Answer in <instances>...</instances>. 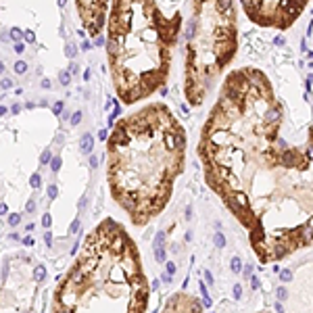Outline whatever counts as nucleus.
I'll return each mask as SVG.
<instances>
[{"label":"nucleus","instance_id":"obj_38","mask_svg":"<svg viewBox=\"0 0 313 313\" xmlns=\"http://www.w3.org/2000/svg\"><path fill=\"white\" fill-rule=\"evenodd\" d=\"M90 165H92V167H96V165H98V161H96V157H92V159H90Z\"/></svg>","mask_w":313,"mask_h":313},{"label":"nucleus","instance_id":"obj_27","mask_svg":"<svg viewBox=\"0 0 313 313\" xmlns=\"http://www.w3.org/2000/svg\"><path fill=\"white\" fill-rule=\"evenodd\" d=\"M165 269H167V273H173L175 271V265L173 263H165Z\"/></svg>","mask_w":313,"mask_h":313},{"label":"nucleus","instance_id":"obj_42","mask_svg":"<svg viewBox=\"0 0 313 313\" xmlns=\"http://www.w3.org/2000/svg\"><path fill=\"white\" fill-rule=\"evenodd\" d=\"M2 71H4V65H2V63H0V73H2Z\"/></svg>","mask_w":313,"mask_h":313},{"label":"nucleus","instance_id":"obj_33","mask_svg":"<svg viewBox=\"0 0 313 313\" xmlns=\"http://www.w3.org/2000/svg\"><path fill=\"white\" fill-rule=\"evenodd\" d=\"M11 35H13V38H21V31H19V29H13Z\"/></svg>","mask_w":313,"mask_h":313},{"label":"nucleus","instance_id":"obj_6","mask_svg":"<svg viewBox=\"0 0 313 313\" xmlns=\"http://www.w3.org/2000/svg\"><path fill=\"white\" fill-rule=\"evenodd\" d=\"M244 13L259 27L288 29L309 4V0H240Z\"/></svg>","mask_w":313,"mask_h":313},{"label":"nucleus","instance_id":"obj_21","mask_svg":"<svg viewBox=\"0 0 313 313\" xmlns=\"http://www.w3.org/2000/svg\"><path fill=\"white\" fill-rule=\"evenodd\" d=\"M35 280H44V267H38V269H35Z\"/></svg>","mask_w":313,"mask_h":313},{"label":"nucleus","instance_id":"obj_1","mask_svg":"<svg viewBox=\"0 0 313 313\" xmlns=\"http://www.w3.org/2000/svg\"><path fill=\"white\" fill-rule=\"evenodd\" d=\"M207 184L248 232L261 263L313 244V125L294 140L261 69L226 75L198 140Z\"/></svg>","mask_w":313,"mask_h":313},{"label":"nucleus","instance_id":"obj_34","mask_svg":"<svg viewBox=\"0 0 313 313\" xmlns=\"http://www.w3.org/2000/svg\"><path fill=\"white\" fill-rule=\"evenodd\" d=\"M11 86H13L11 79H4V82H2V88H11Z\"/></svg>","mask_w":313,"mask_h":313},{"label":"nucleus","instance_id":"obj_23","mask_svg":"<svg viewBox=\"0 0 313 313\" xmlns=\"http://www.w3.org/2000/svg\"><path fill=\"white\" fill-rule=\"evenodd\" d=\"M42 226H44V228H50V215H48V213L42 217Z\"/></svg>","mask_w":313,"mask_h":313},{"label":"nucleus","instance_id":"obj_29","mask_svg":"<svg viewBox=\"0 0 313 313\" xmlns=\"http://www.w3.org/2000/svg\"><path fill=\"white\" fill-rule=\"evenodd\" d=\"M25 40H27V42H33V31H25Z\"/></svg>","mask_w":313,"mask_h":313},{"label":"nucleus","instance_id":"obj_3","mask_svg":"<svg viewBox=\"0 0 313 313\" xmlns=\"http://www.w3.org/2000/svg\"><path fill=\"white\" fill-rule=\"evenodd\" d=\"M148 280L140 253L115 219L86 236L79 257L57 284L52 313H146Z\"/></svg>","mask_w":313,"mask_h":313},{"label":"nucleus","instance_id":"obj_40","mask_svg":"<svg viewBox=\"0 0 313 313\" xmlns=\"http://www.w3.org/2000/svg\"><path fill=\"white\" fill-rule=\"evenodd\" d=\"M27 211H29V213L33 211V200H29V203H27Z\"/></svg>","mask_w":313,"mask_h":313},{"label":"nucleus","instance_id":"obj_37","mask_svg":"<svg viewBox=\"0 0 313 313\" xmlns=\"http://www.w3.org/2000/svg\"><path fill=\"white\" fill-rule=\"evenodd\" d=\"M79 119H82V115H79V113H75V115H73V119H71V121H73V123H77Z\"/></svg>","mask_w":313,"mask_h":313},{"label":"nucleus","instance_id":"obj_35","mask_svg":"<svg viewBox=\"0 0 313 313\" xmlns=\"http://www.w3.org/2000/svg\"><path fill=\"white\" fill-rule=\"evenodd\" d=\"M61 109H63V102H57L55 104V113H61Z\"/></svg>","mask_w":313,"mask_h":313},{"label":"nucleus","instance_id":"obj_7","mask_svg":"<svg viewBox=\"0 0 313 313\" xmlns=\"http://www.w3.org/2000/svg\"><path fill=\"white\" fill-rule=\"evenodd\" d=\"M75 6L86 31L92 38H98L109 17L111 0H75Z\"/></svg>","mask_w":313,"mask_h":313},{"label":"nucleus","instance_id":"obj_4","mask_svg":"<svg viewBox=\"0 0 313 313\" xmlns=\"http://www.w3.org/2000/svg\"><path fill=\"white\" fill-rule=\"evenodd\" d=\"M106 27V57L119 100L136 104L161 90L182 33V15H165L157 0H111Z\"/></svg>","mask_w":313,"mask_h":313},{"label":"nucleus","instance_id":"obj_11","mask_svg":"<svg viewBox=\"0 0 313 313\" xmlns=\"http://www.w3.org/2000/svg\"><path fill=\"white\" fill-rule=\"evenodd\" d=\"M200 292H203V301H205V307H211L209 290H207V284H205V282H200Z\"/></svg>","mask_w":313,"mask_h":313},{"label":"nucleus","instance_id":"obj_13","mask_svg":"<svg viewBox=\"0 0 313 313\" xmlns=\"http://www.w3.org/2000/svg\"><path fill=\"white\" fill-rule=\"evenodd\" d=\"M155 259L159 263H165V250L161 248V246H155Z\"/></svg>","mask_w":313,"mask_h":313},{"label":"nucleus","instance_id":"obj_18","mask_svg":"<svg viewBox=\"0 0 313 313\" xmlns=\"http://www.w3.org/2000/svg\"><path fill=\"white\" fill-rule=\"evenodd\" d=\"M240 297H242V286L236 284L234 286V299H240Z\"/></svg>","mask_w":313,"mask_h":313},{"label":"nucleus","instance_id":"obj_20","mask_svg":"<svg viewBox=\"0 0 313 313\" xmlns=\"http://www.w3.org/2000/svg\"><path fill=\"white\" fill-rule=\"evenodd\" d=\"M59 79H61V84H69V73H67V71H63V73L59 75Z\"/></svg>","mask_w":313,"mask_h":313},{"label":"nucleus","instance_id":"obj_17","mask_svg":"<svg viewBox=\"0 0 313 313\" xmlns=\"http://www.w3.org/2000/svg\"><path fill=\"white\" fill-rule=\"evenodd\" d=\"M19 219H21V217H19V215H17V213H13V215H11V217H8V223H11V226L15 228V226H17V223H19Z\"/></svg>","mask_w":313,"mask_h":313},{"label":"nucleus","instance_id":"obj_39","mask_svg":"<svg viewBox=\"0 0 313 313\" xmlns=\"http://www.w3.org/2000/svg\"><path fill=\"white\" fill-rule=\"evenodd\" d=\"M6 213V205H0V215H4Z\"/></svg>","mask_w":313,"mask_h":313},{"label":"nucleus","instance_id":"obj_31","mask_svg":"<svg viewBox=\"0 0 313 313\" xmlns=\"http://www.w3.org/2000/svg\"><path fill=\"white\" fill-rule=\"evenodd\" d=\"M59 167H61V161H59V159H55V161H52V169H55V171H57Z\"/></svg>","mask_w":313,"mask_h":313},{"label":"nucleus","instance_id":"obj_9","mask_svg":"<svg viewBox=\"0 0 313 313\" xmlns=\"http://www.w3.org/2000/svg\"><path fill=\"white\" fill-rule=\"evenodd\" d=\"M92 142H94L92 136H90V134H86V136L82 138V146H79V148H82V153H86V155L90 153V150H92Z\"/></svg>","mask_w":313,"mask_h":313},{"label":"nucleus","instance_id":"obj_16","mask_svg":"<svg viewBox=\"0 0 313 313\" xmlns=\"http://www.w3.org/2000/svg\"><path fill=\"white\" fill-rule=\"evenodd\" d=\"M25 69H27V65H25L23 61H19V63H17V65H15V71H17V73H23Z\"/></svg>","mask_w":313,"mask_h":313},{"label":"nucleus","instance_id":"obj_24","mask_svg":"<svg viewBox=\"0 0 313 313\" xmlns=\"http://www.w3.org/2000/svg\"><path fill=\"white\" fill-rule=\"evenodd\" d=\"M67 55H69V57L75 55V46H73V44H67Z\"/></svg>","mask_w":313,"mask_h":313},{"label":"nucleus","instance_id":"obj_25","mask_svg":"<svg viewBox=\"0 0 313 313\" xmlns=\"http://www.w3.org/2000/svg\"><path fill=\"white\" fill-rule=\"evenodd\" d=\"M48 196H50V198H55V196H57V186H50L48 188Z\"/></svg>","mask_w":313,"mask_h":313},{"label":"nucleus","instance_id":"obj_22","mask_svg":"<svg viewBox=\"0 0 313 313\" xmlns=\"http://www.w3.org/2000/svg\"><path fill=\"white\" fill-rule=\"evenodd\" d=\"M40 161H42V163H48V161H50V150H44V153H42V159H40Z\"/></svg>","mask_w":313,"mask_h":313},{"label":"nucleus","instance_id":"obj_5","mask_svg":"<svg viewBox=\"0 0 313 313\" xmlns=\"http://www.w3.org/2000/svg\"><path fill=\"white\" fill-rule=\"evenodd\" d=\"M238 50V17L234 0H194L186 40L184 96L203 106Z\"/></svg>","mask_w":313,"mask_h":313},{"label":"nucleus","instance_id":"obj_19","mask_svg":"<svg viewBox=\"0 0 313 313\" xmlns=\"http://www.w3.org/2000/svg\"><path fill=\"white\" fill-rule=\"evenodd\" d=\"M242 271H244V278H250V275H253V265L242 267Z\"/></svg>","mask_w":313,"mask_h":313},{"label":"nucleus","instance_id":"obj_32","mask_svg":"<svg viewBox=\"0 0 313 313\" xmlns=\"http://www.w3.org/2000/svg\"><path fill=\"white\" fill-rule=\"evenodd\" d=\"M23 244H27V246H31V244H33V238H31V236H27V238L23 240Z\"/></svg>","mask_w":313,"mask_h":313},{"label":"nucleus","instance_id":"obj_10","mask_svg":"<svg viewBox=\"0 0 313 313\" xmlns=\"http://www.w3.org/2000/svg\"><path fill=\"white\" fill-rule=\"evenodd\" d=\"M230 269L234 271V273H240V271H242V261H240L238 257H232V261H230Z\"/></svg>","mask_w":313,"mask_h":313},{"label":"nucleus","instance_id":"obj_41","mask_svg":"<svg viewBox=\"0 0 313 313\" xmlns=\"http://www.w3.org/2000/svg\"><path fill=\"white\" fill-rule=\"evenodd\" d=\"M275 309H278V313H284V307L280 305V301H278V305H275Z\"/></svg>","mask_w":313,"mask_h":313},{"label":"nucleus","instance_id":"obj_43","mask_svg":"<svg viewBox=\"0 0 313 313\" xmlns=\"http://www.w3.org/2000/svg\"><path fill=\"white\" fill-rule=\"evenodd\" d=\"M263 313H267V311H263Z\"/></svg>","mask_w":313,"mask_h":313},{"label":"nucleus","instance_id":"obj_8","mask_svg":"<svg viewBox=\"0 0 313 313\" xmlns=\"http://www.w3.org/2000/svg\"><path fill=\"white\" fill-rule=\"evenodd\" d=\"M205 305L192 297V294H186V292H175L173 297H169L163 313H203Z\"/></svg>","mask_w":313,"mask_h":313},{"label":"nucleus","instance_id":"obj_26","mask_svg":"<svg viewBox=\"0 0 313 313\" xmlns=\"http://www.w3.org/2000/svg\"><path fill=\"white\" fill-rule=\"evenodd\" d=\"M31 186H33V188L40 186V175H33V177H31Z\"/></svg>","mask_w":313,"mask_h":313},{"label":"nucleus","instance_id":"obj_14","mask_svg":"<svg viewBox=\"0 0 313 313\" xmlns=\"http://www.w3.org/2000/svg\"><path fill=\"white\" fill-rule=\"evenodd\" d=\"M280 278H282L284 282H290V280H292V273H290V269H284V271H280Z\"/></svg>","mask_w":313,"mask_h":313},{"label":"nucleus","instance_id":"obj_15","mask_svg":"<svg viewBox=\"0 0 313 313\" xmlns=\"http://www.w3.org/2000/svg\"><path fill=\"white\" fill-rule=\"evenodd\" d=\"M286 297H288V292H286L284 286H280V288H278V301H284Z\"/></svg>","mask_w":313,"mask_h":313},{"label":"nucleus","instance_id":"obj_12","mask_svg":"<svg viewBox=\"0 0 313 313\" xmlns=\"http://www.w3.org/2000/svg\"><path fill=\"white\" fill-rule=\"evenodd\" d=\"M213 242H215V246H217V248H223V246H226V238H223V234H221V232H217V234L213 236Z\"/></svg>","mask_w":313,"mask_h":313},{"label":"nucleus","instance_id":"obj_36","mask_svg":"<svg viewBox=\"0 0 313 313\" xmlns=\"http://www.w3.org/2000/svg\"><path fill=\"white\" fill-rule=\"evenodd\" d=\"M77 226H79V221H73V226H71V234H73V232H77Z\"/></svg>","mask_w":313,"mask_h":313},{"label":"nucleus","instance_id":"obj_2","mask_svg":"<svg viewBox=\"0 0 313 313\" xmlns=\"http://www.w3.org/2000/svg\"><path fill=\"white\" fill-rule=\"evenodd\" d=\"M106 180L113 200L134 226H146L171 198L184 171L186 130L167 104L150 102L111 125Z\"/></svg>","mask_w":313,"mask_h":313},{"label":"nucleus","instance_id":"obj_30","mask_svg":"<svg viewBox=\"0 0 313 313\" xmlns=\"http://www.w3.org/2000/svg\"><path fill=\"white\" fill-rule=\"evenodd\" d=\"M205 280H207V284H213V275L209 271H205Z\"/></svg>","mask_w":313,"mask_h":313},{"label":"nucleus","instance_id":"obj_28","mask_svg":"<svg viewBox=\"0 0 313 313\" xmlns=\"http://www.w3.org/2000/svg\"><path fill=\"white\" fill-rule=\"evenodd\" d=\"M250 284H253V288H259V280L255 278V275H250Z\"/></svg>","mask_w":313,"mask_h":313}]
</instances>
